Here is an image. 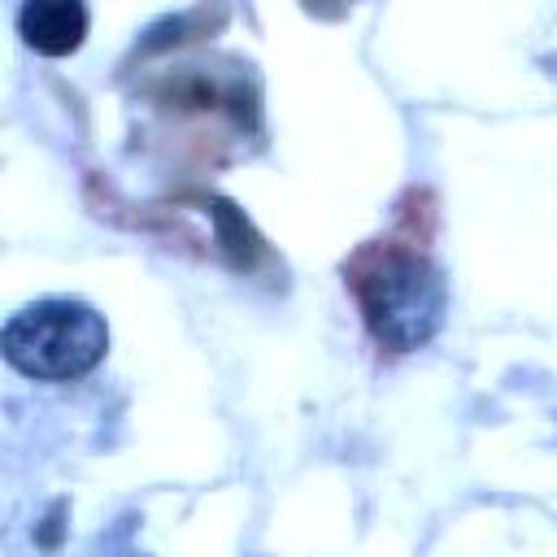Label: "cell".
<instances>
[{
    "mask_svg": "<svg viewBox=\"0 0 557 557\" xmlns=\"http://www.w3.org/2000/svg\"><path fill=\"white\" fill-rule=\"evenodd\" d=\"M348 287L370 335L396 352L426 344L444 322V278L426 252L409 244H366L348 261Z\"/></svg>",
    "mask_w": 557,
    "mask_h": 557,
    "instance_id": "6da1fadb",
    "label": "cell"
},
{
    "mask_svg": "<svg viewBox=\"0 0 557 557\" xmlns=\"http://www.w3.org/2000/svg\"><path fill=\"white\" fill-rule=\"evenodd\" d=\"M4 357L30 379L70 383L100 366L109 348L104 318L83 300H39L4 322Z\"/></svg>",
    "mask_w": 557,
    "mask_h": 557,
    "instance_id": "7a4b0ae2",
    "label": "cell"
},
{
    "mask_svg": "<svg viewBox=\"0 0 557 557\" xmlns=\"http://www.w3.org/2000/svg\"><path fill=\"white\" fill-rule=\"evenodd\" d=\"M17 30L22 39L44 52V57H65L83 44L87 35V9L74 0H39V4H22L17 13Z\"/></svg>",
    "mask_w": 557,
    "mask_h": 557,
    "instance_id": "3957f363",
    "label": "cell"
}]
</instances>
